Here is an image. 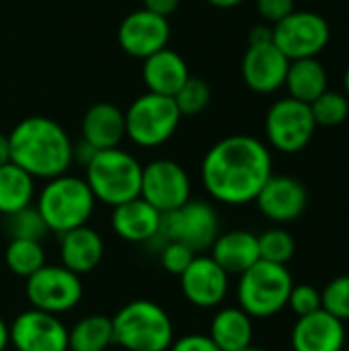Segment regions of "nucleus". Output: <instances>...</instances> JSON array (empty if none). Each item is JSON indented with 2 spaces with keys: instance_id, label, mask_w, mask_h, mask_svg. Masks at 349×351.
Here are the masks:
<instances>
[{
  "instance_id": "obj_1",
  "label": "nucleus",
  "mask_w": 349,
  "mask_h": 351,
  "mask_svg": "<svg viewBox=\"0 0 349 351\" xmlns=\"http://www.w3.org/2000/svg\"><path fill=\"white\" fill-rule=\"evenodd\" d=\"M269 148L245 134L218 140L202 160V183L208 195L226 206L255 202L272 177Z\"/></svg>"
},
{
  "instance_id": "obj_2",
  "label": "nucleus",
  "mask_w": 349,
  "mask_h": 351,
  "mask_svg": "<svg viewBox=\"0 0 349 351\" xmlns=\"http://www.w3.org/2000/svg\"><path fill=\"white\" fill-rule=\"evenodd\" d=\"M10 162L27 171L33 179H53L68 173L72 158V140L68 132L45 115L21 119L8 134Z\"/></svg>"
},
{
  "instance_id": "obj_3",
  "label": "nucleus",
  "mask_w": 349,
  "mask_h": 351,
  "mask_svg": "<svg viewBox=\"0 0 349 351\" xmlns=\"http://www.w3.org/2000/svg\"><path fill=\"white\" fill-rule=\"evenodd\" d=\"M113 343L125 351H169L175 339L171 315L152 300H132L113 317Z\"/></svg>"
},
{
  "instance_id": "obj_4",
  "label": "nucleus",
  "mask_w": 349,
  "mask_h": 351,
  "mask_svg": "<svg viewBox=\"0 0 349 351\" xmlns=\"http://www.w3.org/2000/svg\"><path fill=\"white\" fill-rule=\"evenodd\" d=\"M95 195L88 183L76 175H58L49 179L37 195L35 208L45 220L49 232L64 234L84 226L95 212Z\"/></svg>"
},
{
  "instance_id": "obj_5",
  "label": "nucleus",
  "mask_w": 349,
  "mask_h": 351,
  "mask_svg": "<svg viewBox=\"0 0 349 351\" xmlns=\"http://www.w3.org/2000/svg\"><path fill=\"white\" fill-rule=\"evenodd\" d=\"M84 181L97 202L115 208L140 195L142 165L134 154L119 146L97 150L84 167Z\"/></svg>"
},
{
  "instance_id": "obj_6",
  "label": "nucleus",
  "mask_w": 349,
  "mask_h": 351,
  "mask_svg": "<svg viewBox=\"0 0 349 351\" xmlns=\"http://www.w3.org/2000/svg\"><path fill=\"white\" fill-rule=\"evenodd\" d=\"M294 280L286 265L259 259L239 276L237 300L251 319H269L288 306Z\"/></svg>"
},
{
  "instance_id": "obj_7",
  "label": "nucleus",
  "mask_w": 349,
  "mask_h": 351,
  "mask_svg": "<svg viewBox=\"0 0 349 351\" xmlns=\"http://www.w3.org/2000/svg\"><path fill=\"white\" fill-rule=\"evenodd\" d=\"M181 123L173 97L144 93L125 111V138L140 148H156L169 142Z\"/></svg>"
},
{
  "instance_id": "obj_8",
  "label": "nucleus",
  "mask_w": 349,
  "mask_h": 351,
  "mask_svg": "<svg viewBox=\"0 0 349 351\" xmlns=\"http://www.w3.org/2000/svg\"><path fill=\"white\" fill-rule=\"evenodd\" d=\"M218 234L220 218L214 206L202 199H189L181 208L163 214L158 243L177 241L200 255L214 245Z\"/></svg>"
},
{
  "instance_id": "obj_9",
  "label": "nucleus",
  "mask_w": 349,
  "mask_h": 351,
  "mask_svg": "<svg viewBox=\"0 0 349 351\" xmlns=\"http://www.w3.org/2000/svg\"><path fill=\"white\" fill-rule=\"evenodd\" d=\"M84 288L78 274L60 265H43L27 278L25 296L31 308L51 315H64L74 311L82 300Z\"/></svg>"
},
{
  "instance_id": "obj_10",
  "label": "nucleus",
  "mask_w": 349,
  "mask_h": 351,
  "mask_svg": "<svg viewBox=\"0 0 349 351\" xmlns=\"http://www.w3.org/2000/svg\"><path fill=\"white\" fill-rule=\"evenodd\" d=\"M315 130L317 123L311 105L292 97L276 101L265 115V136L269 144L284 154L304 150L313 140Z\"/></svg>"
},
{
  "instance_id": "obj_11",
  "label": "nucleus",
  "mask_w": 349,
  "mask_h": 351,
  "mask_svg": "<svg viewBox=\"0 0 349 351\" xmlns=\"http://www.w3.org/2000/svg\"><path fill=\"white\" fill-rule=\"evenodd\" d=\"M329 37V23L319 12L311 10H292L274 25V43L290 62L317 58L327 47Z\"/></svg>"
},
{
  "instance_id": "obj_12",
  "label": "nucleus",
  "mask_w": 349,
  "mask_h": 351,
  "mask_svg": "<svg viewBox=\"0 0 349 351\" xmlns=\"http://www.w3.org/2000/svg\"><path fill=\"white\" fill-rule=\"evenodd\" d=\"M140 197L160 214H169L191 199V179L177 160H150L142 167Z\"/></svg>"
},
{
  "instance_id": "obj_13",
  "label": "nucleus",
  "mask_w": 349,
  "mask_h": 351,
  "mask_svg": "<svg viewBox=\"0 0 349 351\" xmlns=\"http://www.w3.org/2000/svg\"><path fill=\"white\" fill-rule=\"evenodd\" d=\"M16 351H68V327L58 315L29 308L8 325Z\"/></svg>"
},
{
  "instance_id": "obj_14",
  "label": "nucleus",
  "mask_w": 349,
  "mask_h": 351,
  "mask_svg": "<svg viewBox=\"0 0 349 351\" xmlns=\"http://www.w3.org/2000/svg\"><path fill=\"white\" fill-rule=\"evenodd\" d=\"M179 282L185 300L195 308H218L230 290V276L210 255H195Z\"/></svg>"
},
{
  "instance_id": "obj_15",
  "label": "nucleus",
  "mask_w": 349,
  "mask_h": 351,
  "mask_svg": "<svg viewBox=\"0 0 349 351\" xmlns=\"http://www.w3.org/2000/svg\"><path fill=\"white\" fill-rule=\"evenodd\" d=\"M171 39V25L167 16L154 14L146 8L130 12L117 29L119 47L138 60H146L148 56L167 47Z\"/></svg>"
},
{
  "instance_id": "obj_16",
  "label": "nucleus",
  "mask_w": 349,
  "mask_h": 351,
  "mask_svg": "<svg viewBox=\"0 0 349 351\" xmlns=\"http://www.w3.org/2000/svg\"><path fill=\"white\" fill-rule=\"evenodd\" d=\"M259 212L272 222H292L300 218L309 204L306 187L288 175H272L255 197Z\"/></svg>"
},
{
  "instance_id": "obj_17",
  "label": "nucleus",
  "mask_w": 349,
  "mask_h": 351,
  "mask_svg": "<svg viewBox=\"0 0 349 351\" xmlns=\"http://www.w3.org/2000/svg\"><path fill=\"white\" fill-rule=\"evenodd\" d=\"M288 66H290V60L272 41L263 45H249L243 56L241 72H243L245 84L251 90L269 95L284 86Z\"/></svg>"
},
{
  "instance_id": "obj_18",
  "label": "nucleus",
  "mask_w": 349,
  "mask_h": 351,
  "mask_svg": "<svg viewBox=\"0 0 349 351\" xmlns=\"http://www.w3.org/2000/svg\"><path fill=\"white\" fill-rule=\"evenodd\" d=\"M160 222H163V214L140 195L115 206L111 212L113 232L121 241L132 243V245L158 243Z\"/></svg>"
},
{
  "instance_id": "obj_19",
  "label": "nucleus",
  "mask_w": 349,
  "mask_h": 351,
  "mask_svg": "<svg viewBox=\"0 0 349 351\" xmlns=\"http://www.w3.org/2000/svg\"><path fill=\"white\" fill-rule=\"evenodd\" d=\"M346 325L327 311H317L306 317H298L290 343L294 351H344Z\"/></svg>"
},
{
  "instance_id": "obj_20",
  "label": "nucleus",
  "mask_w": 349,
  "mask_h": 351,
  "mask_svg": "<svg viewBox=\"0 0 349 351\" xmlns=\"http://www.w3.org/2000/svg\"><path fill=\"white\" fill-rule=\"evenodd\" d=\"M60 237V261L80 278L95 271L105 255V243L101 234L91 226H78Z\"/></svg>"
},
{
  "instance_id": "obj_21",
  "label": "nucleus",
  "mask_w": 349,
  "mask_h": 351,
  "mask_svg": "<svg viewBox=\"0 0 349 351\" xmlns=\"http://www.w3.org/2000/svg\"><path fill=\"white\" fill-rule=\"evenodd\" d=\"M187 62L175 49H160L142 60V82L148 93L175 97L189 78Z\"/></svg>"
},
{
  "instance_id": "obj_22",
  "label": "nucleus",
  "mask_w": 349,
  "mask_h": 351,
  "mask_svg": "<svg viewBox=\"0 0 349 351\" xmlns=\"http://www.w3.org/2000/svg\"><path fill=\"white\" fill-rule=\"evenodd\" d=\"M82 140L97 150L117 148L125 138V111L101 101L86 109L82 117Z\"/></svg>"
},
{
  "instance_id": "obj_23",
  "label": "nucleus",
  "mask_w": 349,
  "mask_h": 351,
  "mask_svg": "<svg viewBox=\"0 0 349 351\" xmlns=\"http://www.w3.org/2000/svg\"><path fill=\"white\" fill-rule=\"evenodd\" d=\"M210 257L228 274L241 276L251 265L259 261V243L257 234L249 230H228L216 237L210 247Z\"/></svg>"
},
{
  "instance_id": "obj_24",
  "label": "nucleus",
  "mask_w": 349,
  "mask_h": 351,
  "mask_svg": "<svg viewBox=\"0 0 349 351\" xmlns=\"http://www.w3.org/2000/svg\"><path fill=\"white\" fill-rule=\"evenodd\" d=\"M253 319L241 306L218 308L210 323V339L220 351H241L253 343Z\"/></svg>"
},
{
  "instance_id": "obj_25",
  "label": "nucleus",
  "mask_w": 349,
  "mask_h": 351,
  "mask_svg": "<svg viewBox=\"0 0 349 351\" xmlns=\"http://www.w3.org/2000/svg\"><path fill=\"white\" fill-rule=\"evenodd\" d=\"M284 86L288 88L292 99L311 105L319 95L327 90V72L317 58L292 60Z\"/></svg>"
},
{
  "instance_id": "obj_26",
  "label": "nucleus",
  "mask_w": 349,
  "mask_h": 351,
  "mask_svg": "<svg viewBox=\"0 0 349 351\" xmlns=\"http://www.w3.org/2000/svg\"><path fill=\"white\" fill-rule=\"evenodd\" d=\"M35 197V179L16 167L6 162L0 167V214L8 216L33 204Z\"/></svg>"
},
{
  "instance_id": "obj_27",
  "label": "nucleus",
  "mask_w": 349,
  "mask_h": 351,
  "mask_svg": "<svg viewBox=\"0 0 349 351\" xmlns=\"http://www.w3.org/2000/svg\"><path fill=\"white\" fill-rule=\"evenodd\" d=\"M113 346V323L105 315L82 317L68 329V351H107Z\"/></svg>"
},
{
  "instance_id": "obj_28",
  "label": "nucleus",
  "mask_w": 349,
  "mask_h": 351,
  "mask_svg": "<svg viewBox=\"0 0 349 351\" xmlns=\"http://www.w3.org/2000/svg\"><path fill=\"white\" fill-rule=\"evenodd\" d=\"M4 263L12 276L27 280L45 265V251L39 241L10 239L4 251Z\"/></svg>"
},
{
  "instance_id": "obj_29",
  "label": "nucleus",
  "mask_w": 349,
  "mask_h": 351,
  "mask_svg": "<svg viewBox=\"0 0 349 351\" xmlns=\"http://www.w3.org/2000/svg\"><path fill=\"white\" fill-rule=\"evenodd\" d=\"M4 228L8 239H25V241H43L49 234V228L45 220L41 218L39 210L31 204L14 214L4 216Z\"/></svg>"
},
{
  "instance_id": "obj_30",
  "label": "nucleus",
  "mask_w": 349,
  "mask_h": 351,
  "mask_svg": "<svg viewBox=\"0 0 349 351\" xmlns=\"http://www.w3.org/2000/svg\"><path fill=\"white\" fill-rule=\"evenodd\" d=\"M257 243H259V259L269 263L286 265L296 253L294 237L284 228L265 230L263 234L257 237Z\"/></svg>"
},
{
  "instance_id": "obj_31",
  "label": "nucleus",
  "mask_w": 349,
  "mask_h": 351,
  "mask_svg": "<svg viewBox=\"0 0 349 351\" xmlns=\"http://www.w3.org/2000/svg\"><path fill=\"white\" fill-rule=\"evenodd\" d=\"M212 99V88L204 78L197 76H189L187 82L177 90V95L173 97L181 117H193L200 115Z\"/></svg>"
},
{
  "instance_id": "obj_32",
  "label": "nucleus",
  "mask_w": 349,
  "mask_h": 351,
  "mask_svg": "<svg viewBox=\"0 0 349 351\" xmlns=\"http://www.w3.org/2000/svg\"><path fill=\"white\" fill-rule=\"evenodd\" d=\"M311 111L317 125L335 128L344 123L349 115V99L335 90H325L311 103Z\"/></svg>"
},
{
  "instance_id": "obj_33",
  "label": "nucleus",
  "mask_w": 349,
  "mask_h": 351,
  "mask_svg": "<svg viewBox=\"0 0 349 351\" xmlns=\"http://www.w3.org/2000/svg\"><path fill=\"white\" fill-rule=\"evenodd\" d=\"M321 308L344 323L349 321V276H339L323 288Z\"/></svg>"
},
{
  "instance_id": "obj_34",
  "label": "nucleus",
  "mask_w": 349,
  "mask_h": 351,
  "mask_svg": "<svg viewBox=\"0 0 349 351\" xmlns=\"http://www.w3.org/2000/svg\"><path fill=\"white\" fill-rule=\"evenodd\" d=\"M195 255L197 253H193L187 245L177 243V241H163L158 249V259H160L163 269L177 278L189 267Z\"/></svg>"
},
{
  "instance_id": "obj_35",
  "label": "nucleus",
  "mask_w": 349,
  "mask_h": 351,
  "mask_svg": "<svg viewBox=\"0 0 349 351\" xmlns=\"http://www.w3.org/2000/svg\"><path fill=\"white\" fill-rule=\"evenodd\" d=\"M288 306L296 317L313 315L321 311V292L311 284H294L288 298Z\"/></svg>"
},
{
  "instance_id": "obj_36",
  "label": "nucleus",
  "mask_w": 349,
  "mask_h": 351,
  "mask_svg": "<svg viewBox=\"0 0 349 351\" xmlns=\"http://www.w3.org/2000/svg\"><path fill=\"white\" fill-rule=\"evenodd\" d=\"M169 351H220L218 346L204 333H187L183 337H175Z\"/></svg>"
},
{
  "instance_id": "obj_37",
  "label": "nucleus",
  "mask_w": 349,
  "mask_h": 351,
  "mask_svg": "<svg viewBox=\"0 0 349 351\" xmlns=\"http://www.w3.org/2000/svg\"><path fill=\"white\" fill-rule=\"evenodd\" d=\"M257 10L267 23L276 25L294 10V0H257Z\"/></svg>"
},
{
  "instance_id": "obj_38",
  "label": "nucleus",
  "mask_w": 349,
  "mask_h": 351,
  "mask_svg": "<svg viewBox=\"0 0 349 351\" xmlns=\"http://www.w3.org/2000/svg\"><path fill=\"white\" fill-rule=\"evenodd\" d=\"M179 2L181 0H142V4H144L142 8H146V10L154 12V14H160V16H167L169 19V14H173L177 10Z\"/></svg>"
},
{
  "instance_id": "obj_39",
  "label": "nucleus",
  "mask_w": 349,
  "mask_h": 351,
  "mask_svg": "<svg viewBox=\"0 0 349 351\" xmlns=\"http://www.w3.org/2000/svg\"><path fill=\"white\" fill-rule=\"evenodd\" d=\"M274 41V27L269 25H255L249 31V45H263Z\"/></svg>"
},
{
  "instance_id": "obj_40",
  "label": "nucleus",
  "mask_w": 349,
  "mask_h": 351,
  "mask_svg": "<svg viewBox=\"0 0 349 351\" xmlns=\"http://www.w3.org/2000/svg\"><path fill=\"white\" fill-rule=\"evenodd\" d=\"M95 154H97V148H93V146H91L88 142H84V140H80V142L74 144V148H72V158H74L78 165H82V167H86Z\"/></svg>"
},
{
  "instance_id": "obj_41",
  "label": "nucleus",
  "mask_w": 349,
  "mask_h": 351,
  "mask_svg": "<svg viewBox=\"0 0 349 351\" xmlns=\"http://www.w3.org/2000/svg\"><path fill=\"white\" fill-rule=\"evenodd\" d=\"M10 162V142H8V136L0 132V167Z\"/></svg>"
},
{
  "instance_id": "obj_42",
  "label": "nucleus",
  "mask_w": 349,
  "mask_h": 351,
  "mask_svg": "<svg viewBox=\"0 0 349 351\" xmlns=\"http://www.w3.org/2000/svg\"><path fill=\"white\" fill-rule=\"evenodd\" d=\"M8 346H10V329L4 323V319L0 317V351H6Z\"/></svg>"
},
{
  "instance_id": "obj_43",
  "label": "nucleus",
  "mask_w": 349,
  "mask_h": 351,
  "mask_svg": "<svg viewBox=\"0 0 349 351\" xmlns=\"http://www.w3.org/2000/svg\"><path fill=\"white\" fill-rule=\"evenodd\" d=\"M208 4H212V6H216V8H234V6H239L243 0H206Z\"/></svg>"
},
{
  "instance_id": "obj_44",
  "label": "nucleus",
  "mask_w": 349,
  "mask_h": 351,
  "mask_svg": "<svg viewBox=\"0 0 349 351\" xmlns=\"http://www.w3.org/2000/svg\"><path fill=\"white\" fill-rule=\"evenodd\" d=\"M344 86H346V93H348V99H349V68L346 70V76H344Z\"/></svg>"
},
{
  "instance_id": "obj_45",
  "label": "nucleus",
  "mask_w": 349,
  "mask_h": 351,
  "mask_svg": "<svg viewBox=\"0 0 349 351\" xmlns=\"http://www.w3.org/2000/svg\"><path fill=\"white\" fill-rule=\"evenodd\" d=\"M241 351H265V350H259V348H253V346H251V348H247V350H241Z\"/></svg>"
}]
</instances>
